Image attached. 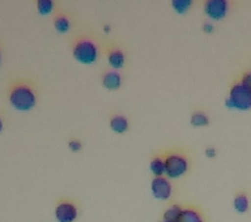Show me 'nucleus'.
<instances>
[{"label":"nucleus","mask_w":251,"mask_h":222,"mask_svg":"<svg viewBox=\"0 0 251 222\" xmlns=\"http://www.w3.org/2000/svg\"><path fill=\"white\" fill-rule=\"evenodd\" d=\"M8 99L12 107L19 111H30L37 103L35 90L26 82H17L12 86Z\"/></svg>","instance_id":"1"},{"label":"nucleus","mask_w":251,"mask_h":222,"mask_svg":"<svg viewBox=\"0 0 251 222\" xmlns=\"http://www.w3.org/2000/svg\"><path fill=\"white\" fill-rule=\"evenodd\" d=\"M165 162V175L168 179H179L190 169L187 156L182 150H169L164 154Z\"/></svg>","instance_id":"2"},{"label":"nucleus","mask_w":251,"mask_h":222,"mask_svg":"<svg viewBox=\"0 0 251 222\" xmlns=\"http://www.w3.org/2000/svg\"><path fill=\"white\" fill-rule=\"evenodd\" d=\"M72 55L75 60L81 63L84 66H90L98 60L100 50H98L97 43L93 42L89 38H78L75 41L72 46Z\"/></svg>","instance_id":"3"},{"label":"nucleus","mask_w":251,"mask_h":222,"mask_svg":"<svg viewBox=\"0 0 251 222\" xmlns=\"http://www.w3.org/2000/svg\"><path fill=\"white\" fill-rule=\"evenodd\" d=\"M225 106L227 109L238 111L251 110V90L241 81L233 84L229 90V96L225 99Z\"/></svg>","instance_id":"4"},{"label":"nucleus","mask_w":251,"mask_h":222,"mask_svg":"<svg viewBox=\"0 0 251 222\" xmlns=\"http://www.w3.org/2000/svg\"><path fill=\"white\" fill-rule=\"evenodd\" d=\"M229 0H204L203 9L209 21H220L229 13Z\"/></svg>","instance_id":"5"},{"label":"nucleus","mask_w":251,"mask_h":222,"mask_svg":"<svg viewBox=\"0 0 251 222\" xmlns=\"http://www.w3.org/2000/svg\"><path fill=\"white\" fill-rule=\"evenodd\" d=\"M151 191L154 199L166 201L172 197L173 186L166 176H154L151 182Z\"/></svg>","instance_id":"6"},{"label":"nucleus","mask_w":251,"mask_h":222,"mask_svg":"<svg viewBox=\"0 0 251 222\" xmlns=\"http://www.w3.org/2000/svg\"><path fill=\"white\" fill-rule=\"evenodd\" d=\"M55 219L58 222H75L78 216L76 204L70 200H62L55 207Z\"/></svg>","instance_id":"7"},{"label":"nucleus","mask_w":251,"mask_h":222,"mask_svg":"<svg viewBox=\"0 0 251 222\" xmlns=\"http://www.w3.org/2000/svg\"><path fill=\"white\" fill-rule=\"evenodd\" d=\"M102 85L109 90H117L122 85V76L118 71H107L102 74Z\"/></svg>","instance_id":"8"},{"label":"nucleus","mask_w":251,"mask_h":222,"mask_svg":"<svg viewBox=\"0 0 251 222\" xmlns=\"http://www.w3.org/2000/svg\"><path fill=\"white\" fill-rule=\"evenodd\" d=\"M176 222H204V217L201 212L195 207H182V212Z\"/></svg>","instance_id":"9"},{"label":"nucleus","mask_w":251,"mask_h":222,"mask_svg":"<svg viewBox=\"0 0 251 222\" xmlns=\"http://www.w3.org/2000/svg\"><path fill=\"white\" fill-rule=\"evenodd\" d=\"M107 63H109L110 67H111L114 71L121 70V68H123V66H125L126 63L125 52H123L121 49L114 47V49L109 50V52H107Z\"/></svg>","instance_id":"10"},{"label":"nucleus","mask_w":251,"mask_h":222,"mask_svg":"<svg viewBox=\"0 0 251 222\" xmlns=\"http://www.w3.org/2000/svg\"><path fill=\"white\" fill-rule=\"evenodd\" d=\"M128 121L125 115H114L111 119H110V128L111 131L115 133H125L128 131Z\"/></svg>","instance_id":"11"},{"label":"nucleus","mask_w":251,"mask_h":222,"mask_svg":"<svg viewBox=\"0 0 251 222\" xmlns=\"http://www.w3.org/2000/svg\"><path fill=\"white\" fill-rule=\"evenodd\" d=\"M250 207V201H249V196L245 192H239L237 194L233 200V208L237 213H246Z\"/></svg>","instance_id":"12"},{"label":"nucleus","mask_w":251,"mask_h":222,"mask_svg":"<svg viewBox=\"0 0 251 222\" xmlns=\"http://www.w3.org/2000/svg\"><path fill=\"white\" fill-rule=\"evenodd\" d=\"M54 27L55 30L60 33V34H66L71 29V21L70 19L64 15H59L54 20Z\"/></svg>","instance_id":"13"},{"label":"nucleus","mask_w":251,"mask_h":222,"mask_svg":"<svg viewBox=\"0 0 251 222\" xmlns=\"http://www.w3.org/2000/svg\"><path fill=\"white\" fill-rule=\"evenodd\" d=\"M149 169L154 176H164L165 175V162H164V157L162 156H157L154 157L151 164H149Z\"/></svg>","instance_id":"14"},{"label":"nucleus","mask_w":251,"mask_h":222,"mask_svg":"<svg viewBox=\"0 0 251 222\" xmlns=\"http://www.w3.org/2000/svg\"><path fill=\"white\" fill-rule=\"evenodd\" d=\"M35 7L41 16H49L54 11V0H35Z\"/></svg>","instance_id":"15"},{"label":"nucleus","mask_w":251,"mask_h":222,"mask_svg":"<svg viewBox=\"0 0 251 222\" xmlns=\"http://www.w3.org/2000/svg\"><path fill=\"white\" fill-rule=\"evenodd\" d=\"M194 4V0H172L173 9L178 13V15H183L187 11H190Z\"/></svg>","instance_id":"16"},{"label":"nucleus","mask_w":251,"mask_h":222,"mask_svg":"<svg viewBox=\"0 0 251 222\" xmlns=\"http://www.w3.org/2000/svg\"><path fill=\"white\" fill-rule=\"evenodd\" d=\"M194 127H205V125L209 124V119H208L207 114L204 113V111H195V113H192L191 115V121H190Z\"/></svg>","instance_id":"17"},{"label":"nucleus","mask_w":251,"mask_h":222,"mask_svg":"<svg viewBox=\"0 0 251 222\" xmlns=\"http://www.w3.org/2000/svg\"><path fill=\"white\" fill-rule=\"evenodd\" d=\"M180 212H182V207L180 205H172V207H169L166 211L164 212V221H169V222H176L178 219H179Z\"/></svg>","instance_id":"18"},{"label":"nucleus","mask_w":251,"mask_h":222,"mask_svg":"<svg viewBox=\"0 0 251 222\" xmlns=\"http://www.w3.org/2000/svg\"><path fill=\"white\" fill-rule=\"evenodd\" d=\"M239 81L242 82L243 85L251 90V71H247V72H245V74H242V77H241V80H239Z\"/></svg>","instance_id":"19"},{"label":"nucleus","mask_w":251,"mask_h":222,"mask_svg":"<svg viewBox=\"0 0 251 222\" xmlns=\"http://www.w3.org/2000/svg\"><path fill=\"white\" fill-rule=\"evenodd\" d=\"M68 147H70L71 152H78L82 148V144L78 140H71L68 143Z\"/></svg>","instance_id":"20"},{"label":"nucleus","mask_w":251,"mask_h":222,"mask_svg":"<svg viewBox=\"0 0 251 222\" xmlns=\"http://www.w3.org/2000/svg\"><path fill=\"white\" fill-rule=\"evenodd\" d=\"M213 30H215V25H213V23H212V21H205V23L203 24V31H204V33H207V34H211V33H213Z\"/></svg>","instance_id":"21"},{"label":"nucleus","mask_w":251,"mask_h":222,"mask_svg":"<svg viewBox=\"0 0 251 222\" xmlns=\"http://www.w3.org/2000/svg\"><path fill=\"white\" fill-rule=\"evenodd\" d=\"M205 157H207V158H215L216 157V154H217V152H216V149L215 148H207L205 149Z\"/></svg>","instance_id":"22"},{"label":"nucleus","mask_w":251,"mask_h":222,"mask_svg":"<svg viewBox=\"0 0 251 222\" xmlns=\"http://www.w3.org/2000/svg\"><path fill=\"white\" fill-rule=\"evenodd\" d=\"M103 31H105V33H110V31H111V26H110L109 24L103 25Z\"/></svg>","instance_id":"23"},{"label":"nucleus","mask_w":251,"mask_h":222,"mask_svg":"<svg viewBox=\"0 0 251 222\" xmlns=\"http://www.w3.org/2000/svg\"><path fill=\"white\" fill-rule=\"evenodd\" d=\"M3 131V121H1V118H0V133Z\"/></svg>","instance_id":"24"},{"label":"nucleus","mask_w":251,"mask_h":222,"mask_svg":"<svg viewBox=\"0 0 251 222\" xmlns=\"http://www.w3.org/2000/svg\"><path fill=\"white\" fill-rule=\"evenodd\" d=\"M0 64H1V54H0Z\"/></svg>","instance_id":"25"},{"label":"nucleus","mask_w":251,"mask_h":222,"mask_svg":"<svg viewBox=\"0 0 251 222\" xmlns=\"http://www.w3.org/2000/svg\"><path fill=\"white\" fill-rule=\"evenodd\" d=\"M160 222H169V221H164V220H162V221H160Z\"/></svg>","instance_id":"26"}]
</instances>
